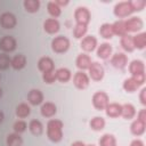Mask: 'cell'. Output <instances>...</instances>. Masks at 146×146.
<instances>
[{
    "mask_svg": "<svg viewBox=\"0 0 146 146\" xmlns=\"http://www.w3.org/2000/svg\"><path fill=\"white\" fill-rule=\"evenodd\" d=\"M96 46H97V39L92 35H87L81 41V48L87 52H90V51L95 50Z\"/></svg>",
    "mask_w": 146,
    "mask_h": 146,
    "instance_id": "obj_12",
    "label": "cell"
},
{
    "mask_svg": "<svg viewBox=\"0 0 146 146\" xmlns=\"http://www.w3.org/2000/svg\"><path fill=\"white\" fill-rule=\"evenodd\" d=\"M132 8H133V11H140L144 9L146 2L144 0H135V1H130Z\"/></svg>",
    "mask_w": 146,
    "mask_h": 146,
    "instance_id": "obj_41",
    "label": "cell"
},
{
    "mask_svg": "<svg viewBox=\"0 0 146 146\" xmlns=\"http://www.w3.org/2000/svg\"><path fill=\"white\" fill-rule=\"evenodd\" d=\"M72 146H86V145H84L83 141H79V140H78V141H74V143L72 144Z\"/></svg>",
    "mask_w": 146,
    "mask_h": 146,
    "instance_id": "obj_46",
    "label": "cell"
},
{
    "mask_svg": "<svg viewBox=\"0 0 146 146\" xmlns=\"http://www.w3.org/2000/svg\"><path fill=\"white\" fill-rule=\"evenodd\" d=\"M127 63H128V58H127V56H125L124 54H122V52H116V54H114V55L112 56V58H111V64H112L115 68L122 70V68H124V67L127 66Z\"/></svg>",
    "mask_w": 146,
    "mask_h": 146,
    "instance_id": "obj_11",
    "label": "cell"
},
{
    "mask_svg": "<svg viewBox=\"0 0 146 146\" xmlns=\"http://www.w3.org/2000/svg\"><path fill=\"white\" fill-rule=\"evenodd\" d=\"M112 55V46L110 43H102L97 49V56L102 59H107Z\"/></svg>",
    "mask_w": 146,
    "mask_h": 146,
    "instance_id": "obj_19",
    "label": "cell"
},
{
    "mask_svg": "<svg viewBox=\"0 0 146 146\" xmlns=\"http://www.w3.org/2000/svg\"><path fill=\"white\" fill-rule=\"evenodd\" d=\"M1 97H2V89L0 88V98H1Z\"/></svg>",
    "mask_w": 146,
    "mask_h": 146,
    "instance_id": "obj_48",
    "label": "cell"
},
{
    "mask_svg": "<svg viewBox=\"0 0 146 146\" xmlns=\"http://www.w3.org/2000/svg\"><path fill=\"white\" fill-rule=\"evenodd\" d=\"M133 13V8L130 3V1H123V2H119L114 6V15L116 17H127L129 15H131Z\"/></svg>",
    "mask_w": 146,
    "mask_h": 146,
    "instance_id": "obj_2",
    "label": "cell"
},
{
    "mask_svg": "<svg viewBox=\"0 0 146 146\" xmlns=\"http://www.w3.org/2000/svg\"><path fill=\"white\" fill-rule=\"evenodd\" d=\"M120 43H121V47L128 51V52H131L133 51L135 47H133V41H132V36L129 35V34H124L121 36V40H120Z\"/></svg>",
    "mask_w": 146,
    "mask_h": 146,
    "instance_id": "obj_22",
    "label": "cell"
},
{
    "mask_svg": "<svg viewBox=\"0 0 146 146\" xmlns=\"http://www.w3.org/2000/svg\"><path fill=\"white\" fill-rule=\"evenodd\" d=\"M42 79H43V81H44L46 83H49V84H50V83H54L55 80H56V73H55L54 71L46 72V73H43Z\"/></svg>",
    "mask_w": 146,
    "mask_h": 146,
    "instance_id": "obj_40",
    "label": "cell"
},
{
    "mask_svg": "<svg viewBox=\"0 0 146 146\" xmlns=\"http://www.w3.org/2000/svg\"><path fill=\"white\" fill-rule=\"evenodd\" d=\"M70 47V41L67 38L63 36V35H59V36H56L52 41H51V48L57 54H62V52H65Z\"/></svg>",
    "mask_w": 146,
    "mask_h": 146,
    "instance_id": "obj_3",
    "label": "cell"
},
{
    "mask_svg": "<svg viewBox=\"0 0 146 146\" xmlns=\"http://www.w3.org/2000/svg\"><path fill=\"white\" fill-rule=\"evenodd\" d=\"M86 146H95V145H86Z\"/></svg>",
    "mask_w": 146,
    "mask_h": 146,
    "instance_id": "obj_49",
    "label": "cell"
},
{
    "mask_svg": "<svg viewBox=\"0 0 146 146\" xmlns=\"http://www.w3.org/2000/svg\"><path fill=\"white\" fill-rule=\"evenodd\" d=\"M55 73H56V80H58L60 82H67L71 79V72H70V70H67L65 67L58 68Z\"/></svg>",
    "mask_w": 146,
    "mask_h": 146,
    "instance_id": "obj_28",
    "label": "cell"
},
{
    "mask_svg": "<svg viewBox=\"0 0 146 146\" xmlns=\"http://www.w3.org/2000/svg\"><path fill=\"white\" fill-rule=\"evenodd\" d=\"M121 110H122V105L116 104V103L108 104L105 107L106 115L110 116V117H117V116H120L121 115Z\"/></svg>",
    "mask_w": 146,
    "mask_h": 146,
    "instance_id": "obj_18",
    "label": "cell"
},
{
    "mask_svg": "<svg viewBox=\"0 0 146 146\" xmlns=\"http://www.w3.org/2000/svg\"><path fill=\"white\" fill-rule=\"evenodd\" d=\"M90 127L95 131H100L105 127V120L103 117H100V116H95L90 121Z\"/></svg>",
    "mask_w": 146,
    "mask_h": 146,
    "instance_id": "obj_33",
    "label": "cell"
},
{
    "mask_svg": "<svg viewBox=\"0 0 146 146\" xmlns=\"http://www.w3.org/2000/svg\"><path fill=\"white\" fill-rule=\"evenodd\" d=\"M74 18L76 21V24L87 25L90 22V11L86 7H78L74 11Z\"/></svg>",
    "mask_w": 146,
    "mask_h": 146,
    "instance_id": "obj_5",
    "label": "cell"
},
{
    "mask_svg": "<svg viewBox=\"0 0 146 146\" xmlns=\"http://www.w3.org/2000/svg\"><path fill=\"white\" fill-rule=\"evenodd\" d=\"M47 9L52 17H58L60 15V7L55 1H49L47 5Z\"/></svg>",
    "mask_w": 146,
    "mask_h": 146,
    "instance_id": "obj_35",
    "label": "cell"
},
{
    "mask_svg": "<svg viewBox=\"0 0 146 146\" xmlns=\"http://www.w3.org/2000/svg\"><path fill=\"white\" fill-rule=\"evenodd\" d=\"M112 29H113V33L116 35H124L127 34V29H125V23L124 21H116L115 23L112 24Z\"/></svg>",
    "mask_w": 146,
    "mask_h": 146,
    "instance_id": "obj_26",
    "label": "cell"
},
{
    "mask_svg": "<svg viewBox=\"0 0 146 146\" xmlns=\"http://www.w3.org/2000/svg\"><path fill=\"white\" fill-rule=\"evenodd\" d=\"M75 64H76V67L82 70V71L83 70H88L90 67V65H91V58L86 54H80L76 57Z\"/></svg>",
    "mask_w": 146,
    "mask_h": 146,
    "instance_id": "obj_15",
    "label": "cell"
},
{
    "mask_svg": "<svg viewBox=\"0 0 146 146\" xmlns=\"http://www.w3.org/2000/svg\"><path fill=\"white\" fill-rule=\"evenodd\" d=\"M27 99H29L30 104H32V105H39L43 100V95H42V92L40 90L32 89L29 92V95H27Z\"/></svg>",
    "mask_w": 146,
    "mask_h": 146,
    "instance_id": "obj_17",
    "label": "cell"
},
{
    "mask_svg": "<svg viewBox=\"0 0 146 146\" xmlns=\"http://www.w3.org/2000/svg\"><path fill=\"white\" fill-rule=\"evenodd\" d=\"M16 48V40L11 35H5L0 39V49L5 52H10Z\"/></svg>",
    "mask_w": 146,
    "mask_h": 146,
    "instance_id": "obj_7",
    "label": "cell"
},
{
    "mask_svg": "<svg viewBox=\"0 0 146 146\" xmlns=\"http://www.w3.org/2000/svg\"><path fill=\"white\" fill-rule=\"evenodd\" d=\"M87 25H83V24H76L74 26V30H73V34L76 39H81L82 36H84V34L87 33Z\"/></svg>",
    "mask_w": 146,
    "mask_h": 146,
    "instance_id": "obj_37",
    "label": "cell"
},
{
    "mask_svg": "<svg viewBox=\"0 0 146 146\" xmlns=\"http://www.w3.org/2000/svg\"><path fill=\"white\" fill-rule=\"evenodd\" d=\"M56 112H57V108L54 103L47 102L41 106V114L44 117H51L52 115L56 114Z\"/></svg>",
    "mask_w": 146,
    "mask_h": 146,
    "instance_id": "obj_21",
    "label": "cell"
},
{
    "mask_svg": "<svg viewBox=\"0 0 146 146\" xmlns=\"http://www.w3.org/2000/svg\"><path fill=\"white\" fill-rule=\"evenodd\" d=\"M7 146H22L23 145V139L19 136V133H9L7 136Z\"/></svg>",
    "mask_w": 146,
    "mask_h": 146,
    "instance_id": "obj_25",
    "label": "cell"
},
{
    "mask_svg": "<svg viewBox=\"0 0 146 146\" xmlns=\"http://www.w3.org/2000/svg\"><path fill=\"white\" fill-rule=\"evenodd\" d=\"M88 70H89V75L94 81H100L104 78V67L99 63L97 62L91 63Z\"/></svg>",
    "mask_w": 146,
    "mask_h": 146,
    "instance_id": "obj_6",
    "label": "cell"
},
{
    "mask_svg": "<svg viewBox=\"0 0 146 146\" xmlns=\"http://www.w3.org/2000/svg\"><path fill=\"white\" fill-rule=\"evenodd\" d=\"M135 114H136V110H135L133 105H131V104H124V105H122L121 115L124 119H127V120L132 119L135 116Z\"/></svg>",
    "mask_w": 146,
    "mask_h": 146,
    "instance_id": "obj_29",
    "label": "cell"
},
{
    "mask_svg": "<svg viewBox=\"0 0 146 146\" xmlns=\"http://www.w3.org/2000/svg\"><path fill=\"white\" fill-rule=\"evenodd\" d=\"M38 67L43 73L54 71V62L49 57H41L39 59V62H38Z\"/></svg>",
    "mask_w": 146,
    "mask_h": 146,
    "instance_id": "obj_14",
    "label": "cell"
},
{
    "mask_svg": "<svg viewBox=\"0 0 146 146\" xmlns=\"http://www.w3.org/2000/svg\"><path fill=\"white\" fill-rule=\"evenodd\" d=\"M132 41H133V47L137 49H144L146 46V33H139L135 36H132Z\"/></svg>",
    "mask_w": 146,
    "mask_h": 146,
    "instance_id": "obj_24",
    "label": "cell"
},
{
    "mask_svg": "<svg viewBox=\"0 0 146 146\" xmlns=\"http://www.w3.org/2000/svg\"><path fill=\"white\" fill-rule=\"evenodd\" d=\"M24 8L29 13H36L40 8V1L39 0H25L24 1Z\"/></svg>",
    "mask_w": 146,
    "mask_h": 146,
    "instance_id": "obj_31",
    "label": "cell"
},
{
    "mask_svg": "<svg viewBox=\"0 0 146 146\" xmlns=\"http://www.w3.org/2000/svg\"><path fill=\"white\" fill-rule=\"evenodd\" d=\"M29 129L31 131L32 135L34 136H40L43 131V127H42V123L39 121V120H32L29 124Z\"/></svg>",
    "mask_w": 146,
    "mask_h": 146,
    "instance_id": "obj_27",
    "label": "cell"
},
{
    "mask_svg": "<svg viewBox=\"0 0 146 146\" xmlns=\"http://www.w3.org/2000/svg\"><path fill=\"white\" fill-rule=\"evenodd\" d=\"M116 140L113 135L105 133L100 139H99V146H115Z\"/></svg>",
    "mask_w": 146,
    "mask_h": 146,
    "instance_id": "obj_34",
    "label": "cell"
},
{
    "mask_svg": "<svg viewBox=\"0 0 146 146\" xmlns=\"http://www.w3.org/2000/svg\"><path fill=\"white\" fill-rule=\"evenodd\" d=\"M125 23V29L127 32H137L139 30L143 29V21L139 17H131L128 21L124 22Z\"/></svg>",
    "mask_w": 146,
    "mask_h": 146,
    "instance_id": "obj_10",
    "label": "cell"
},
{
    "mask_svg": "<svg viewBox=\"0 0 146 146\" xmlns=\"http://www.w3.org/2000/svg\"><path fill=\"white\" fill-rule=\"evenodd\" d=\"M129 71L131 73V75H138V74H143L144 71H145V67H144V63L139 59H135L130 63L129 65Z\"/></svg>",
    "mask_w": 146,
    "mask_h": 146,
    "instance_id": "obj_16",
    "label": "cell"
},
{
    "mask_svg": "<svg viewBox=\"0 0 146 146\" xmlns=\"http://www.w3.org/2000/svg\"><path fill=\"white\" fill-rule=\"evenodd\" d=\"M3 117H5V115H3V113H2L1 111H0V123H1L2 121H3Z\"/></svg>",
    "mask_w": 146,
    "mask_h": 146,
    "instance_id": "obj_47",
    "label": "cell"
},
{
    "mask_svg": "<svg viewBox=\"0 0 146 146\" xmlns=\"http://www.w3.org/2000/svg\"><path fill=\"white\" fill-rule=\"evenodd\" d=\"M10 65L14 70H22L26 65V57L22 54H18V55H16L11 58Z\"/></svg>",
    "mask_w": 146,
    "mask_h": 146,
    "instance_id": "obj_20",
    "label": "cell"
},
{
    "mask_svg": "<svg viewBox=\"0 0 146 146\" xmlns=\"http://www.w3.org/2000/svg\"><path fill=\"white\" fill-rule=\"evenodd\" d=\"M92 105L96 110L102 111L108 105V96L104 91H97L92 96Z\"/></svg>",
    "mask_w": 146,
    "mask_h": 146,
    "instance_id": "obj_4",
    "label": "cell"
},
{
    "mask_svg": "<svg viewBox=\"0 0 146 146\" xmlns=\"http://www.w3.org/2000/svg\"><path fill=\"white\" fill-rule=\"evenodd\" d=\"M130 146H144V143L141 140H139V139H136L130 144Z\"/></svg>",
    "mask_w": 146,
    "mask_h": 146,
    "instance_id": "obj_44",
    "label": "cell"
},
{
    "mask_svg": "<svg viewBox=\"0 0 146 146\" xmlns=\"http://www.w3.org/2000/svg\"><path fill=\"white\" fill-rule=\"evenodd\" d=\"M138 87H139V86L135 82V80H133L132 78H128V79H125L124 82H123V89H124L125 91H128V92H133V91H136Z\"/></svg>",
    "mask_w": 146,
    "mask_h": 146,
    "instance_id": "obj_36",
    "label": "cell"
},
{
    "mask_svg": "<svg viewBox=\"0 0 146 146\" xmlns=\"http://www.w3.org/2000/svg\"><path fill=\"white\" fill-rule=\"evenodd\" d=\"M25 130H26V123H25L24 121L18 120V121H16V122L14 123V131H15L16 133H22V132H24Z\"/></svg>",
    "mask_w": 146,
    "mask_h": 146,
    "instance_id": "obj_39",
    "label": "cell"
},
{
    "mask_svg": "<svg viewBox=\"0 0 146 146\" xmlns=\"http://www.w3.org/2000/svg\"><path fill=\"white\" fill-rule=\"evenodd\" d=\"M10 58L6 55V54H1L0 55V70H7L10 65Z\"/></svg>",
    "mask_w": 146,
    "mask_h": 146,
    "instance_id": "obj_38",
    "label": "cell"
},
{
    "mask_svg": "<svg viewBox=\"0 0 146 146\" xmlns=\"http://www.w3.org/2000/svg\"><path fill=\"white\" fill-rule=\"evenodd\" d=\"M145 94H146V89L144 88V89H141V91H140V103L143 104V105H146V98H145Z\"/></svg>",
    "mask_w": 146,
    "mask_h": 146,
    "instance_id": "obj_43",
    "label": "cell"
},
{
    "mask_svg": "<svg viewBox=\"0 0 146 146\" xmlns=\"http://www.w3.org/2000/svg\"><path fill=\"white\" fill-rule=\"evenodd\" d=\"M138 120L143 121V122H146V110H140L139 113H138Z\"/></svg>",
    "mask_w": 146,
    "mask_h": 146,
    "instance_id": "obj_42",
    "label": "cell"
},
{
    "mask_svg": "<svg viewBox=\"0 0 146 146\" xmlns=\"http://www.w3.org/2000/svg\"><path fill=\"white\" fill-rule=\"evenodd\" d=\"M30 113H31L30 106H29L27 104H25V103H22V104H19V105L16 107V115H17L18 117H21V119L29 116Z\"/></svg>",
    "mask_w": 146,
    "mask_h": 146,
    "instance_id": "obj_32",
    "label": "cell"
},
{
    "mask_svg": "<svg viewBox=\"0 0 146 146\" xmlns=\"http://www.w3.org/2000/svg\"><path fill=\"white\" fill-rule=\"evenodd\" d=\"M145 123H146V122H143V121H140V120L137 119L136 121L132 122V124H131V127H130L131 132H132L135 136H140V135L144 133V131H145Z\"/></svg>",
    "mask_w": 146,
    "mask_h": 146,
    "instance_id": "obj_23",
    "label": "cell"
},
{
    "mask_svg": "<svg viewBox=\"0 0 146 146\" xmlns=\"http://www.w3.org/2000/svg\"><path fill=\"white\" fill-rule=\"evenodd\" d=\"M0 25L3 29H13L16 25V17L11 13H3L0 16Z\"/></svg>",
    "mask_w": 146,
    "mask_h": 146,
    "instance_id": "obj_9",
    "label": "cell"
},
{
    "mask_svg": "<svg viewBox=\"0 0 146 146\" xmlns=\"http://www.w3.org/2000/svg\"><path fill=\"white\" fill-rule=\"evenodd\" d=\"M73 83L78 89H84L89 84V78H88V75L86 73H83L82 71H79V72H76L74 74Z\"/></svg>",
    "mask_w": 146,
    "mask_h": 146,
    "instance_id": "obj_8",
    "label": "cell"
},
{
    "mask_svg": "<svg viewBox=\"0 0 146 146\" xmlns=\"http://www.w3.org/2000/svg\"><path fill=\"white\" fill-rule=\"evenodd\" d=\"M99 34L104 38V39H111L113 36V29H112V24L110 23H104L100 27H99Z\"/></svg>",
    "mask_w": 146,
    "mask_h": 146,
    "instance_id": "obj_30",
    "label": "cell"
},
{
    "mask_svg": "<svg viewBox=\"0 0 146 146\" xmlns=\"http://www.w3.org/2000/svg\"><path fill=\"white\" fill-rule=\"evenodd\" d=\"M55 2H56V3H57V5L59 6V7H60V6H66V5L68 3V1H67V0H65V1H62V0H58V1H55Z\"/></svg>",
    "mask_w": 146,
    "mask_h": 146,
    "instance_id": "obj_45",
    "label": "cell"
},
{
    "mask_svg": "<svg viewBox=\"0 0 146 146\" xmlns=\"http://www.w3.org/2000/svg\"><path fill=\"white\" fill-rule=\"evenodd\" d=\"M43 29L47 33L54 34V33L58 32V30H59V22L55 18H48L43 23Z\"/></svg>",
    "mask_w": 146,
    "mask_h": 146,
    "instance_id": "obj_13",
    "label": "cell"
},
{
    "mask_svg": "<svg viewBox=\"0 0 146 146\" xmlns=\"http://www.w3.org/2000/svg\"><path fill=\"white\" fill-rule=\"evenodd\" d=\"M47 136L54 141L58 143L63 138V122L59 120H50L47 123Z\"/></svg>",
    "mask_w": 146,
    "mask_h": 146,
    "instance_id": "obj_1",
    "label": "cell"
}]
</instances>
